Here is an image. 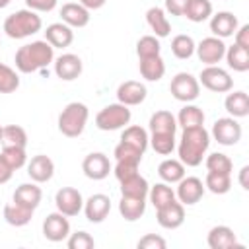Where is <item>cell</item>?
Here are the masks:
<instances>
[{"mask_svg":"<svg viewBox=\"0 0 249 249\" xmlns=\"http://www.w3.org/2000/svg\"><path fill=\"white\" fill-rule=\"evenodd\" d=\"M54 60V49L47 41H31L16 51L14 62L21 74H33L45 70Z\"/></svg>","mask_w":249,"mask_h":249,"instance_id":"6da1fadb","label":"cell"},{"mask_svg":"<svg viewBox=\"0 0 249 249\" xmlns=\"http://www.w3.org/2000/svg\"><path fill=\"white\" fill-rule=\"evenodd\" d=\"M210 146V134L204 126H193V128H183L177 154L183 165L187 167H196L202 163V158Z\"/></svg>","mask_w":249,"mask_h":249,"instance_id":"7a4b0ae2","label":"cell"},{"mask_svg":"<svg viewBox=\"0 0 249 249\" xmlns=\"http://www.w3.org/2000/svg\"><path fill=\"white\" fill-rule=\"evenodd\" d=\"M43 27V19L37 12L25 8V10H18L14 14H10L4 19V33L10 39H25L35 35L37 31H41Z\"/></svg>","mask_w":249,"mask_h":249,"instance_id":"3957f363","label":"cell"},{"mask_svg":"<svg viewBox=\"0 0 249 249\" xmlns=\"http://www.w3.org/2000/svg\"><path fill=\"white\" fill-rule=\"evenodd\" d=\"M88 117H89V111H88L86 103H80V101L68 103L58 115V130H60V134H64L68 138H78L86 128Z\"/></svg>","mask_w":249,"mask_h":249,"instance_id":"277c9868","label":"cell"},{"mask_svg":"<svg viewBox=\"0 0 249 249\" xmlns=\"http://www.w3.org/2000/svg\"><path fill=\"white\" fill-rule=\"evenodd\" d=\"M130 109L123 103H111L105 105L97 115H95V126L99 130H119L130 123Z\"/></svg>","mask_w":249,"mask_h":249,"instance_id":"5b68a950","label":"cell"},{"mask_svg":"<svg viewBox=\"0 0 249 249\" xmlns=\"http://www.w3.org/2000/svg\"><path fill=\"white\" fill-rule=\"evenodd\" d=\"M169 91L171 95L177 99V101H183V103H191L198 97L200 93V84H198V78H195L193 74L189 72H179L171 78V84H169Z\"/></svg>","mask_w":249,"mask_h":249,"instance_id":"8992f818","label":"cell"},{"mask_svg":"<svg viewBox=\"0 0 249 249\" xmlns=\"http://www.w3.org/2000/svg\"><path fill=\"white\" fill-rule=\"evenodd\" d=\"M198 84H202L206 89L214 91V93H226L233 88V80L230 76L228 70L212 64V66H206L200 70V76H198Z\"/></svg>","mask_w":249,"mask_h":249,"instance_id":"52a82bcc","label":"cell"},{"mask_svg":"<svg viewBox=\"0 0 249 249\" xmlns=\"http://www.w3.org/2000/svg\"><path fill=\"white\" fill-rule=\"evenodd\" d=\"M54 204H56V210L64 216H78L84 208V196L78 189L74 187H62L56 191L54 195Z\"/></svg>","mask_w":249,"mask_h":249,"instance_id":"ba28073f","label":"cell"},{"mask_svg":"<svg viewBox=\"0 0 249 249\" xmlns=\"http://www.w3.org/2000/svg\"><path fill=\"white\" fill-rule=\"evenodd\" d=\"M212 136L222 146H233L241 140V124L233 117H222L212 124Z\"/></svg>","mask_w":249,"mask_h":249,"instance_id":"9c48e42d","label":"cell"},{"mask_svg":"<svg viewBox=\"0 0 249 249\" xmlns=\"http://www.w3.org/2000/svg\"><path fill=\"white\" fill-rule=\"evenodd\" d=\"M196 56L200 62H204L206 66H212V64H218L224 54H226V43L220 39V37H204L196 47Z\"/></svg>","mask_w":249,"mask_h":249,"instance_id":"30bf717a","label":"cell"},{"mask_svg":"<svg viewBox=\"0 0 249 249\" xmlns=\"http://www.w3.org/2000/svg\"><path fill=\"white\" fill-rule=\"evenodd\" d=\"M43 235L45 239L53 241V243H58V241H64L68 235H70V222H68V216L60 214L58 210L49 214L45 220H43Z\"/></svg>","mask_w":249,"mask_h":249,"instance_id":"8fae6325","label":"cell"},{"mask_svg":"<svg viewBox=\"0 0 249 249\" xmlns=\"http://www.w3.org/2000/svg\"><path fill=\"white\" fill-rule=\"evenodd\" d=\"M204 195V183L198 177H183L177 183V191H175V198L183 204V206H193L196 204Z\"/></svg>","mask_w":249,"mask_h":249,"instance_id":"7c38bea8","label":"cell"},{"mask_svg":"<svg viewBox=\"0 0 249 249\" xmlns=\"http://www.w3.org/2000/svg\"><path fill=\"white\" fill-rule=\"evenodd\" d=\"M111 161L109 158L103 154V152H91L84 158L82 161V171L88 179H93V181H101L109 175L111 171Z\"/></svg>","mask_w":249,"mask_h":249,"instance_id":"4fadbf2b","label":"cell"},{"mask_svg":"<svg viewBox=\"0 0 249 249\" xmlns=\"http://www.w3.org/2000/svg\"><path fill=\"white\" fill-rule=\"evenodd\" d=\"M84 214H86V218L91 222V224H101L107 216H109V212H111V200H109V196L107 195H103V193H95V195H91L88 200H84Z\"/></svg>","mask_w":249,"mask_h":249,"instance_id":"5bb4252c","label":"cell"},{"mask_svg":"<svg viewBox=\"0 0 249 249\" xmlns=\"http://www.w3.org/2000/svg\"><path fill=\"white\" fill-rule=\"evenodd\" d=\"M156 220L165 230H177L185 222V206L175 198L169 204L156 210Z\"/></svg>","mask_w":249,"mask_h":249,"instance_id":"9a60e30c","label":"cell"},{"mask_svg":"<svg viewBox=\"0 0 249 249\" xmlns=\"http://www.w3.org/2000/svg\"><path fill=\"white\" fill-rule=\"evenodd\" d=\"M53 62H54V74H56L60 80H64V82L76 80V78L82 74V68H84L82 58H80L78 54H72V53L60 54V56L54 58Z\"/></svg>","mask_w":249,"mask_h":249,"instance_id":"2e32d148","label":"cell"},{"mask_svg":"<svg viewBox=\"0 0 249 249\" xmlns=\"http://www.w3.org/2000/svg\"><path fill=\"white\" fill-rule=\"evenodd\" d=\"M146 95H148L146 86L136 80H126L117 88V99H119V103L126 105V107L140 105L146 99Z\"/></svg>","mask_w":249,"mask_h":249,"instance_id":"e0dca14e","label":"cell"},{"mask_svg":"<svg viewBox=\"0 0 249 249\" xmlns=\"http://www.w3.org/2000/svg\"><path fill=\"white\" fill-rule=\"evenodd\" d=\"M27 175L35 183H47L54 175V161L45 154H37L27 163Z\"/></svg>","mask_w":249,"mask_h":249,"instance_id":"ac0fdd59","label":"cell"},{"mask_svg":"<svg viewBox=\"0 0 249 249\" xmlns=\"http://www.w3.org/2000/svg\"><path fill=\"white\" fill-rule=\"evenodd\" d=\"M237 27H239L237 16H233L231 12H218L210 16V31L214 37H220V39L231 37Z\"/></svg>","mask_w":249,"mask_h":249,"instance_id":"d6986e66","label":"cell"},{"mask_svg":"<svg viewBox=\"0 0 249 249\" xmlns=\"http://www.w3.org/2000/svg\"><path fill=\"white\" fill-rule=\"evenodd\" d=\"M45 41L51 43L53 49L70 47L72 41H74V31H72L70 25H66L62 21H56V23L47 25V29H45Z\"/></svg>","mask_w":249,"mask_h":249,"instance_id":"ffe728a7","label":"cell"},{"mask_svg":"<svg viewBox=\"0 0 249 249\" xmlns=\"http://www.w3.org/2000/svg\"><path fill=\"white\" fill-rule=\"evenodd\" d=\"M208 247L210 249H231V247H241L237 243V235L230 226H214L208 231Z\"/></svg>","mask_w":249,"mask_h":249,"instance_id":"44dd1931","label":"cell"},{"mask_svg":"<svg viewBox=\"0 0 249 249\" xmlns=\"http://www.w3.org/2000/svg\"><path fill=\"white\" fill-rule=\"evenodd\" d=\"M60 19L70 27H86L89 23V10L80 2H68L60 8Z\"/></svg>","mask_w":249,"mask_h":249,"instance_id":"7402d4cb","label":"cell"},{"mask_svg":"<svg viewBox=\"0 0 249 249\" xmlns=\"http://www.w3.org/2000/svg\"><path fill=\"white\" fill-rule=\"evenodd\" d=\"M41 198H43V191L41 187H37V183H21L16 191H14V202L25 206V208H31L35 210L39 204H41Z\"/></svg>","mask_w":249,"mask_h":249,"instance_id":"603a6c76","label":"cell"},{"mask_svg":"<svg viewBox=\"0 0 249 249\" xmlns=\"http://www.w3.org/2000/svg\"><path fill=\"white\" fill-rule=\"evenodd\" d=\"M146 21H148L150 29L154 31V35H156L158 39L167 37V35L171 33V23H169V19H167V16H165V10L160 8V6L148 8V12H146Z\"/></svg>","mask_w":249,"mask_h":249,"instance_id":"cb8c5ba5","label":"cell"},{"mask_svg":"<svg viewBox=\"0 0 249 249\" xmlns=\"http://www.w3.org/2000/svg\"><path fill=\"white\" fill-rule=\"evenodd\" d=\"M33 212L35 210L25 208V206H21V204H18V202L12 200V202H8L4 206V220L10 226H14V228H21V226H27L31 222Z\"/></svg>","mask_w":249,"mask_h":249,"instance_id":"d4e9b609","label":"cell"},{"mask_svg":"<svg viewBox=\"0 0 249 249\" xmlns=\"http://www.w3.org/2000/svg\"><path fill=\"white\" fill-rule=\"evenodd\" d=\"M138 68H140L142 78L148 80V82H158L165 74V62H163V58L160 54L148 56V58H140Z\"/></svg>","mask_w":249,"mask_h":249,"instance_id":"484cf974","label":"cell"},{"mask_svg":"<svg viewBox=\"0 0 249 249\" xmlns=\"http://www.w3.org/2000/svg\"><path fill=\"white\" fill-rule=\"evenodd\" d=\"M226 111L233 117V119H243L249 115V95L245 91H231L228 93L226 101H224Z\"/></svg>","mask_w":249,"mask_h":249,"instance_id":"4316f807","label":"cell"},{"mask_svg":"<svg viewBox=\"0 0 249 249\" xmlns=\"http://www.w3.org/2000/svg\"><path fill=\"white\" fill-rule=\"evenodd\" d=\"M148 191H150V185L140 173H134L132 177L121 181V196L148 198Z\"/></svg>","mask_w":249,"mask_h":249,"instance_id":"83f0119b","label":"cell"},{"mask_svg":"<svg viewBox=\"0 0 249 249\" xmlns=\"http://www.w3.org/2000/svg\"><path fill=\"white\" fill-rule=\"evenodd\" d=\"M119 212L126 222H136L146 212V198H134V196H121Z\"/></svg>","mask_w":249,"mask_h":249,"instance_id":"f1b7e54d","label":"cell"},{"mask_svg":"<svg viewBox=\"0 0 249 249\" xmlns=\"http://www.w3.org/2000/svg\"><path fill=\"white\" fill-rule=\"evenodd\" d=\"M150 132L152 134H160V132H167V134H175V130H177V121H175V117L169 113V111H165V109H161V111H156L152 117H150Z\"/></svg>","mask_w":249,"mask_h":249,"instance_id":"f546056e","label":"cell"},{"mask_svg":"<svg viewBox=\"0 0 249 249\" xmlns=\"http://www.w3.org/2000/svg\"><path fill=\"white\" fill-rule=\"evenodd\" d=\"M226 62L235 72H247L249 70V49L237 47L235 43L231 47H226Z\"/></svg>","mask_w":249,"mask_h":249,"instance_id":"4dcf8cb0","label":"cell"},{"mask_svg":"<svg viewBox=\"0 0 249 249\" xmlns=\"http://www.w3.org/2000/svg\"><path fill=\"white\" fill-rule=\"evenodd\" d=\"M158 175L163 183H179L185 177V165L181 160H163L158 165Z\"/></svg>","mask_w":249,"mask_h":249,"instance_id":"1f68e13d","label":"cell"},{"mask_svg":"<svg viewBox=\"0 0 249 249\" xmlns=\"http://www.w3.org/2000/svg\"><path fill=\"white\" fill-rule=\"evenodd\" d=\"M175 121H177V126H181V128L202 126V124H204V111H202L200 107H196V105L187 103V105L179 111V115H177Z\"/></svg>","mask_w":249,"mask_h":249,"instance_id":"d6a6232c","label":"cell"},{"mask_svg":"<svg viewBox=\"0 0 249 249\" xmlns=\"http://www.w3.org/2000/svg\"><path fill=\"white\" fill-rule=\"evenodd\" d=\"M183 16L189 21H195V23L206 21L212 16V2L210 0H189Z\"/></svg>","mask_w":249,"mask_h":249,"instance_id":"836d02e7","label":"cell"},{"mask_svg":"<svg viewBox=\"0 0 249 249\" xmlns=\"http://www.w3.org/2000/svg\"><path fill=\"white\" fill-rule=\"evenodd\" d=\"M195 47H196V45H195V41H193L191 35L179 33V35H175V37L171 39V53H173V56L179 58V60L191 58V56L195 54Z\"/></svg>","mask_w":249,"mask_h":249,"instance_id":"e575fe53","label":"cell"},{"mask_svg":"<svg viewBox=\"0 0 249 249\" xmlns=\"http://www.w3.org/2000/svg\"><path fill=\"white\" fill-rule=\"evenodd\" d=\"M2 146H19L25 148L27 146V132L23 126L19 124H6L2 128V138H0Z\"/></svg>","mask_w":249,"mask_h":249,"instance_id":"d590c367","label":"cell"},{"mask_svg":"<svg viewBox=\"0 0 249 249\" xmlns=\"http://www.w3.org/2000/svg\"><path fill=\"white\" fill-rule=\"evenodd\" d=\"M204 189H208L214 195H226L231 189V175L230 173L208 171L206 179H204Z\"/></svg>","mask_w":249,"mask_h":249,"instance_id":"8d00e7d4","label":"cell"},{"mask_svg":"<svg viewBox=\"0 0 249 249\" xmlns=\"http://www.w3.org/2000/svg\"><path fill=\"white\" fill-rule=\"evenodd\" d=\"M148 198L154 204V208H161L165 204H169L171 200H175V191L167 185V183H156L154 187H150L148 191Z\"/></svg>","mask_w":249,"mask_h":249,"instance_id":"74e56055","label":"cell"},{"mask_svg":"<svg viewBox=\"0 0 249 249\" xmlns=\"http://www.w3.org/2000/svg\"><path fill=\"white\" fill-rule=\"evenodd\" d=\"M121 140H123V142H128V144H132L134 148H138V150H142V152H146L150 136H148V132H146L142 126H138V124H132V126H126V128L123 130V134H121Z\"/></svg>","mask_w":249,"mask_h":249,"instance_id":"f35d334b","label":"cell"},{"mask_svg":"<svg viewBox=\"0 0 249 249\" xmlns=\"http://www.w3.org/2000/svg\"><path fill=\"white\" fill-rule=\"evenodd\" d=\"M148 144L154 148V152H158L161 156H169L175 150V134H167V132L152 134Z\"/></svg>","mask_w":249,"mask_h":249,"instance_id":"ab89813d","label":"cell"},{"mask_svg":"<svg viewBox=\"0 0 249 249\" xmlns=\"http://www.w3.org/2000/svg\"><path fill=\"white\" fill-rule=\"evenodd\" d=\"M6 163L16 171L19 167H23L27 163V154H25V148H19V146H2V154H0Z\"/></svg>","mask_w":249,"mask_h":249,"instance_id":"60d3db41","label":"cell"},{"mask_svg":"<svg viewBox=\"0 0 249 249\" xmlns=\"http://www.w3.org/2000/svg\"><path fill=\"white\" fill-rule=\"evenodd\" d=\"M160 51H161V45H160V39L156 35H144L136 43V54H138V58L156 56V54H160Z\"/></svg>","mask_w":249,"mask_h":249,"instance_id":"b9f144b4","label":"cell"},{"mask_svg":"<svg viewBox=\"0 0 249 249\" xmlns=\"http://www.w3.org/2000/svg\"><path fill=\"white\" fill-rule=\"evenodd\" d=\"M19 88V76L14 68L0 62V93H12Z\"/></svg>","mask_w":249,"mask_h":249,"instance_id":"7bdbcfd3","label":"cell"},{"mask_svg":"<svg viewBox=\"0 0 249 249\" xmlns=\"http://www.w3.org/2000/svg\"><path fill=\"white\" fill-rule=\"evenodd\" d=\"M204 163H206V169H208V171H216V173H230V175H231V169H233L231 160H230L226 154H222V152L210 154Z\"/></svg>","mask_w":249,"mask_h":249,"instance_id":"ee69618b","label":"cell"},{"mask_svg":"<svg viewBox=\"0 0 249 249\" xmlns=\"http://www.w3.org/2000/svg\"><path fill=\"white\" fill-rule=\"evenodd\" d=\"M115 160H132V161H142V156H144V152L142 150H138V148H134L132 144H128V142H119L117 146H115Z\"/></svg>","mask_w":249,"mask_h":249,"instance_id":"f6af8a7d","label":"cell"},{"mask_svg":"<svg viewBox=\"0 0 249 249\" xmlns=\"http://www.w3.org/2000/svg\"><path fill=\"white\" fill-rule=\"evenodd\" d=\"M66 239H68V241H66L68 249H93V247H95L93 237H91L88 231H84V230H80V231H76V233H70Z\"/></svg>","mask_w":249,"mask_h":249,"instance_id":"bcb514c9","label":"cell"},{"mask_svg":"<svg viewBox=\"0 0 249 249\" xmlns=\"http://www.w3.org/2000/svg\"><path fill=\"white\" fill-rule=\"evenodd\" d=\"M138 161H132V160H117V163H115V167H113V173H115V177L119 179V183L121 181H124V179H128V177H132L134 173H138Z\"/></svg>","mask_w":249,"mask_h":249,"instance_id":"7dc6e473","label":"cell"},{"mask_svg":"<svg viewBox=\"0 0 249 249\" xmlns=\"http://www.w3.org/2000/svg\"><path fill=\"white\" fill-rule=\"evenodd\" d=\"M165 245H167V241H165L163 237L156 235V233H146V235L140 237L138 243H136L138 249H165Z\"/></svg>","mask_w":249,"mask_h":249,"instance_id":"c3c4849f","label":"cell"},{"mask_svg":"<svg viewBox=\"0 0 249 249\" xmlns=\"http://www.w3.org/2000/svg\"><path fill=\"white\" fill-rule=\"evenodd\" d=\"M56 2L58 0H25L27 8L33 12H51L56 8Z\"/></svg>","mask_w":249,"mask_h":249,"instance_id":"681fc988","label":"cell"},{"mask_svg":"<svg viewBox=\"0 0 249 249\" xmlns=\"http://www.w3.org/2000/svg\"><path fill=\"white\" fill-rule=\"evenodd\" d=\"M235 45L237 47H243V49H249V23H243L235 29Z\"/></svg>","mask_w":249,"mask_h":249,"instance_id":"f907efd6","label":"cell"},{"mask_svg":"<svg viewBox=\"0 0 249 249\" xmlns=\"http://www.w3.org/2000/svg\"><path fill=\"white\" fill-rule=\"evenodd\" d=\"M189 0H165V12L171 16H183Z\"/></svg>","mask_w":249,"mask_h":249,"instance_id":"816d5d0a","label":"cell"},{"mask_svg":"<svg viewBox=\"0 0 249 249\" xmlns=\"http://www.w3.org/2000/svg\"><path fill=\"white\" fill-rule=\"evenodd\" d=\"M12 175H14V169L6 163V160L0 156V185H4V183H8L10 179H12Z\"/></svg>","mask_w":249,"mask_h":249,"instance_id":"f5cc1de1","label":"cell"},{"mask_svg":"<svg viewBox=\"0 0 249 249\" xmlns=\"http://www.w3.org/2000/svg\"><path fill=\"white\" fill-rule=\"evenodd\" d=\"M239 185H241V189L249 191V165H243L239 169Z\"/></svg>","mask_w":249,"mask_h":249,"instance_id":"db71d44e","label":"cell"},{"mask_svg":"<svg viewBox=\"0 0 249 249\" xmlns=\"http://www.w3.org/2000/svg\"><path fill=\"white\" fill-rule=\"evenodd\" d=\"M84 8H88V10H99V8H103L105 6V2L107 0H78Z\"/></svg>","mask_w":249,"mask_h":249,"instance_id":"11a10c76","label":"cell"},{"mask_svg":"<svg viewBox=\"0 0 249 249\" xmlns=\"http://www.w3.org/2000/svg\"><path fill=\"white\" fill-rule=\"evenodd\" d=\"M14 0H0V8H6L8 4H12Z\"/></svg>","mask_w":249,"mask_h":249,"instance_id":"9f6ffc18","label":"cell"},{"mask_svg":"<svg viewBox=\"0 0 249 249\" xmlns=\"http://www.w3.org/2000/svg\"><path fill=\"white\" fill-rule=\"evenodd\" d=\"M2 128H4V126H2V124H0V138H2Z\"/></svg>","mask_w":249,"mask_h":249,"instance_id":"6f0895ef","label":"cell"}]
</instances>
